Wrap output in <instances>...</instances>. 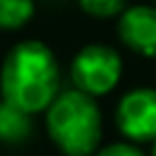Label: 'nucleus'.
<instances>
[{
    "mask_svg": "<svg viewBox=\"0 0 156 156\" xmlns=\"http://www.w3.org/2000/svg\"><path fill=\"white\" fill-rule=\"evenodd\" d=\"M61 93V66L49 44L17 41L0 66V98L27 115L44 112Z\"/></svg>",
    "mask_w": 156,
    "mask_h": 156,
    "instance_id": "obj_1",
    "label": "nucleus"
},
{
    "mask_svg": "<svg viewBox=\"0 0 156 156\" xmlns=\"http://www.w3.org/2000/svg\"><path fill=\"white\" fill-rule=\"evenodd\" d=\"M44 124L51 144L63 156H93L102 139V115L95 98L68 88L44 110Z\"/></svg>",
    "mask_w": 156,
    "mask_h": 156,
    "instance_id": "obj_2",
    "label": "nucleus"
},
{
    "mask_svg": "<svg viewBox=\"0 0 156 156\" xmlns=\"http://www.w3.org/2000/svg\"><path fill=\"white\" fill-rule=\"evenodd\" d=\"M68 73L76 90L102 98L122 80V56L107 44H88L71 58Z\"/></svg>",
    "mask_w": 156,
    "mask_h": 156,
    "instance_id": "obj_3",
    "label": "nucleus"
},
{
    "mask_svg": "<svg viewBox=\"0 0 156 156\" xmlns=\"http://www.w3.org/2000/svg\"><path fill=\"white\" fill-rule=\"evenodd\" d=\"M115 124L132 144H151L156 139V88L127 90L115 110Z\"/></svg>",
    "mask_w": 156,
    "mask_h": 156,
    "instance_id": "obj_4",
    "label": "nucleus"
},
{
    "mask_svg": "<svg viewBox=\"0 0 156 156\" xmlns=\"http://www.w3.org/2000/svg\"><path fill=\"white\" fill-rule=\"evenodd\" d=\"M117 37L132 54L156 58V5H127L117 17Z\"/></svg>",
    "mask_w": 156,
    "mask_h": 156,
    "instance_id": "obj_5",
    "label": "nucleus"
},
{
    "mask_svg": "<svg viewBox=\"0 0 156 156\" xmlns=\"http://www.w3.org/2000/svg\"><path fill=\"white\" fill-rule=\"evenodd\" d=\"M32 134V115L0 98V144H24Z\"/></svg>",
    "mask_w": 156,
    "mask_h": 156,
    "instance_id": "obj_6",
    "label": "nucleus"
},
{
    "mask_svg": "<svg viewBox=\"0 0 156 156\" xmlns=\"http://www.w3.org/2000/svg\"><path fill=\"white\" fill-rule=\"evenodd\" d=\"M34 17V0H0V29H22Z\"/></svg>",
    "mask_w": 156,
    "mask_h": 156,
    "instance_id": "obj_7",
    "label": "nucleus"
},
{
    "mask_svg": "<svg viewBox=\"0 0 156 156\" xmlns=\"http://www.w3.org/2000/svg\"><path fill=\"white\" fill-rule=\"evenodd\" d=\"M78 7L95 20H112L119 17L127 7V0H78Z\"/></svg>",
    "mask_w": 156,
    "mask_h": 156,
    "instance_id": "obj_8",
    "label": "nucleus"
},
{
    "mask_svg": "<svg viewBox=\"0 0 156 156\" xmlns=\"http://www.w3.org/2000/svg\"><path fill=\"white\" fill-rule=\"evenodd\" d=\"M93 156H149L146 151L139 149V144H132V141H115V144H107V146H100Z\"/></svg>",
    "mask_w": 156,
    "mask_h": 156,
    "instance_id": "obj_9",
    "label": "nucleus"
},
{
    "mask_svg": "<svg viewBox=\"0 0 156 156\" xmlns=\"http://www.w3.org/2000/svg\"><path fill=\"white\" fill-rule=\"evenodd\" d=\"M149 156H156V139L151 141V151H149Z\"/></svg>",
    "mask_w": 156,
    "mask_h": 156,
    "instance_id": "obj_10",
    "label": "nucleus"
}]
</instances>
